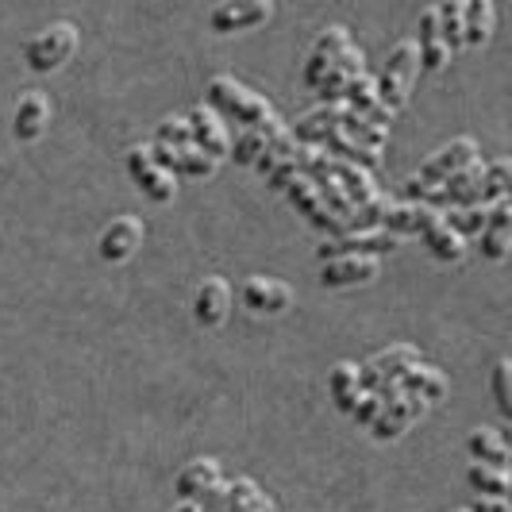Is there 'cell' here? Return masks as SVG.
<instances>
[{"label": "cell", "instance_id": "6da1fadb", "mask_svg": "<svg viewBox=\"0 0 512 512\" xmlns=\"http://www.w3.org/2000/svg\"><path fill=\"white\" fill-rule=\"evenodd\" d=\"M208 101H212V108H220L224 116L239 120L243 128L262 131L266 139L285 135V124L278 120V112L270 108V101H266L262 93H255L251 85L235 81V77H228V74L212 77V81H208Z\"/></svg>", "mask_w": 512, "mask_h": 512}, {"label": "cell", "instance_id": "7a4b0ae2", "mask_svg": "<svg viewBox=\"0 0 512 512\" xmlns=\"http://www.w3.org/2000/svg\"><path fill=\"white\" fill-rule=\"evenodd\" d=\"M416 70H420V54H416V43H412V39H405V43H397V47L389 51V58H385L382 74L374 77L378 101H382L385 108H389V112L405 108Z\"/></svg>", "mask_w": 512, "mask_h": 512}, {"label": "cell", "instance_id": "3957f363", "mask_svg": "<svg viewBox=\"0 0 512 512\" xmlns=\"http://www.w3.org/2000/svg\"><path fill=\"white\" fill-rule=\"evenodd\" d=\"M77 51V27L58 20V24L43 27L39 35H31L24 43V62L35 74H51L62 62H70V54Z\"/></svg>", "mask_w": 512, "mask_h": 512}, {"label": "cell", "instance_id": "277c9868", "mask_svg": "<svg viewBox=\"0 0 512 512\" xmlns=\"http://www.w3.org/2000/svg\"><path fill=\"white\" fill-rule=\"evenodd\" d=\"M470 162H478V143H474V139H451L447 147H439V151L432 154L416 174H412V181H416V185H424V193H428V189L443 185L451 174L466 170ZM420 201H424V197H420Z\"/></svg>", "mask_w": 512, "mask_h": 512}, {"label": "cell", "instance_id": "5b68a950", "mask_svg": "<svg viewBox=\"0 0 512 512\" xmlns=\"http://www.w3.org/2000/svg\"><path fill=\"white\" fill-rule=\"evenodd\" d=\"M401 239L389 235V231H359V235H339V239H324L316 247L320 262H332V258H382L397 247Z\"/></svg>", "mask_w": 512, "mask_h": 512}, {"label": "cell", "instance_id": "8992f818", "mask_svg": "<svg viewBox=\"0 0 512 512\" xmlns=\"http://www.w3.org/2000/svg\"><path fill=\"white\" fill-rule=\"evenodd\" d=\"M420 362V351L416 347H389L382 355H374L370 362H362L359 366V385L362 393H374V389H382V385H393L409 366Z\"/></svg>", "mask_w": 512, "mask_h": 512}, {"label": "cell", "instance_id": "52a82bcc", "mask_svg": "<svg viewBox=\"0 0 512 512\" xmlns=\"http://www.w3.org/2000/svg\"><path fill=\"white\" fill-rule=\"evenodd\" d=\"M274 16V4L270 0H231L208 12V27L216 35H231V31H251V27L266 24Z\"/></svg>", "mask_w": 512, "mask_h": 512}, {"label": "cell", "instance_id": "ba28073f", "mask_svg": "<svg viewBox=\"0 0 512 512\" xmlns=\"http://www.w3.org/2000/svg\"><path fill=\"white\" fill-rule=\"evenodd\" d=\"M128 174H131V181L151 197L154 205H166V201H174V193H178V178H174L170 170H158L151 162V154H147V147H131L128 151Z\"/></svg>", "mask_w": 512, "mask_h": 512}, {"label": "cell", "instance_id": "9c48e42d", "mask_svg": "<svg viewBox=\"0 0 512 512\" xmlns=\"http://www.w3.org/2000/svg\"><path fill=\"white\" fill-rule=\"evenodd\" d=\"M143 235H147V228H143L139 216H116V220L101 231L97 251H101L104 262H124V258H131L143 247Z\"/></svg>", "mask_w": 512, "mask_h": 512}, {"label": "cell", "instance_id": "30bf717a", "mask_svg": "<svg viewBox=\"0 0 512 512\" xmlns=\"http://www.w3.org/2000/svg\"><path fill=\"white\" fill-rule=\"evenodd\" d=\"M285 197L293 201V208L305 216L312 228L328 231V239H339V235H343V224H339L332 212L324 208V201L316 197V189H312V181H308V178H301V174H297V178L285 185Z\"/></svg>", "mask_w": 512, "mask_h": 512}, {"label": "cell", "instance_id": "8fae6325", "mask_svg": "<svg viewBox=\"0 0 512 512\" xmlns=\"http://www.w3.org/2000/svg\"><path fill=\"white\" fill-rule=\"evenodd\" d=\"M189 131H193V147L197 151H205L208 158H224V154L231 151V135H228V128H224V120L212 112V108H205V104H197L189 116Z\"/></svg>", "mask_w": 512, "mask_h": 512}, {"label": "cell", "instance_id": "7c38bea8", "mask_svg": "<svg viewBox=\"0 0 512 512\" xmlns=\"http://www.w3.org/2000/svg\"><path fill=\"white\" fill-rule=\"evenodd\" d=\"M428 412V401H420V397H397V401H389L382 412H378V420L370 424V432H374V439H397V436H405L412 424L420 420Z\"/></svg>", "mask_w": 512, "mask_h": 512}, {"label": "cell", "instance_id": "4fadbf2b", "mask_svg": "<svg viewBox=\"0 0 512 512\" xmlns=\"http://www.w3.org/2000/svg\"><path fill=\"white\" fill-rule=\"evenodd\" d=\"M339 104H347L351 112H359V116H366L370 124H378V128H385V131H389V124H393V112L378 101V89H374V77L370 74L351 77L347 89L339 93Z\"/></svg>", "mask_w": 512, "mask_h": 512}, {"label": "cell", "instance_id": "5bb4252c", "mask_svg": "<svg viewBox=\"0 0 512 512\" xmlns=\"http://www.w3.org/2000/svg\"><path fill=\"white\" fill-rule=\"evenodd\" d=\"M378 270H382V258H332V262H320V285L347 289V285L374 282Z\"/></svg>", "mask_w": 512, "mask_h": 512}, {"label": "cell", "instance_id": "9a60e30c", "mask_svg": "<svg viewBox=\"0 0 512 512\" xmlns=\"http://www.w3.org/2000/svg\"><path fill=\"white\" fill-rule=\"evenodd\" d=\"M228 308H231V289L224 278H205L197 285L193 293V320L201 328H220L228 320Z\"/></svg>", "mask_w": 512, "mask_h": 512}, {"label": "cell", "instance_id": "2e32d148", "mask_svg": "<svg viewBox=\"0 0 512 512\" xmlns=\"http://www.w3.org/2000/svg\"><path fill=\"white\" fill-rule=\"evenodd\" d=\"M239 301L251 308V312H285V308L293 305V289L278 278H247L243 289H239Z\"/></svg>", "mask_w": 512, "mask_h": 512}, {"label": "cell", "instance_id": "e0dca14e", "mask_svg": "<svg viewBox=\"0 0 512 512\" xmlns=\"http://www.w3.org/2000/svg\"><path fill=\"white\" fill-rule=\"evenodd\" d=\"M47 124H51V101H47V93H39V89L24 93L20 104H16V112H12V135L31 143V139H39L47 131Z\"/></svg>", "mask_w": 512, "mask_h": 512}, {"label": "cell", "instance_id": "ac0fdd59", "mask_svg": "<svg viewBox=\"0 0 512 512\" xmlns=\"http://www.w3.org/2000/svg\"><path fill=\"white\" fill-rule=\"evenodd\" d=\"M482 239V255L489 262H501L509 255V239H512V205L509 201H497L486 208V231L478 235Z\"/></svg>", "mask_w": 512, "mask_h": 512}, {"label": "cell", "instance_id": "d6986e66", "mask_svg": "<svg viewBox=\"0 0 512 512\" xmlns=\"http://www.w3.org/2000/svg\"><path fill=\"white\" fill-rule=\"evenodd\" d=\"M436 216H443V212H436V208L428 205H416V201H393L389 212L382 216V231L397 235V239L401 235H420Z\"/></svg>", "mask_w": 512, "mask_h": 512}, {"label": "cell", "instance_id": "ffe728a7", "mask_svg": "<svg viewBox=\"0 0 512 512\" xmlns=\"http://www.w3.org/2000/svg\"><path fill=\"white\" fill-rule=\"evenodd\" d=\"M339 112H343V104H320V108L305 112V116L289 128L293 143H301V147H320V139L339 128Z\"/></svg>", "mask_w": 512, "mask_h": 512}, {"label": "cell", "instance_id": "44dd1931", "mask_svg": "<svg viewBox=\"0 0 512 512\" xmlns=\"http://www.w3.org/2000/svg\"><path fill=\"white\" fill-rule=\"evenodd\" d=\"M224 482V474H220V462L216 459H193L181 466V474L174 478V493H178L181 501H193V497H201L205 489L220 486Z\"/></svg>", "mask_w": 512, "mask_h": 512}, {"label": "cell", "instance_id": "7402d4cb", "mask_svg": "<svg viewBox=\"0 0 512 512\" xmlns=\"http://www.w3.org/2000/svg\"><path fill=\"white\" fill-rule=\"evenodd\" d=\"M397 389L405 393V397H420V401H439L443 393H447V378H443V370L439 366H428V362H416L409 366L401 378H397Z\"/></svg>", "mask_w": 512, "mask_h": 512}, {"label": "cell", "instance_id": "603a6c76", "mask_svg": "<svg viewBox=\"0 0 512 512\" xmlns=\"http://www.w3.org/2000/svg\"><path fill=\"white\" fill-rule=\"evenodd\" d=\"M493 24H497L493 0H466L462 4V47H482V43H489Z\"/></svg>", "mask_w": 512, "mask_h": 512}, {"label": "cell", "instance_id": "cb8c5ba5", "mask_svg": "<svg viewBox=\"0 0 512 512\" xmlns=\"http://www.w3.org/2000/svg\"><path fill=\"white\" fill-rule=\"evenodd\" d=\"M339 135H347L351 143L366 147L370 154H382L385 143H389V131L378 128V124H370V120L359 116V112H351L347 104H343V112H339Z\"/></svg>", "mask_w": 512, "mask_h": 512}, {"label": "cell", "instance_id": "d4e9b609", "mask_svg": "<svg viewBox=\"0 0 512 512\" xmlns=\"http://www.w3.org/2000/svg\"><path fill=\"white\" fill-rule=\"evenodd\" d=\"M416 43V54H420V66L424 70H443L447 66V47H443V39H439V27H436V12L428 8V12H420V35L412 39Z\"/></svg>", "mask_w": 512, "mask_h": 512}, {"label": "cell", "instance_id": "484cf974", "mask_svg": "<svg viewBox=\"0 0 512 512\" xmlns=\"http://www.w3.org/2000/svg\"><path fill=\"white\" fill-rule=\"evenodd\" d=\"M466 451L474 455V462H486V466H501L509 470V443L497 428H474L466 436Z\"/></svg>", "mask_w": 512, "mask_h": 512}, {"label": "cell", "instance_id": "4316f807", "mask_svg": "<svg viewBox=\"0 0 512 512\" xmlns=\"http://www.w3.org/2000/svg\"><path fill=\"white\" fill-rule=\"evenodd\" d=\"M420 235H424L428 251H432L439 262H459V258L466 255V239L447 228V224H443V216H436V220L420 231Z\"/></svg>", "mask_w": 512, "mask_h": 512}, {"label": "cell", "instance_id": "83f0119b", "mask_svg": "<svg viewBox=\"0 0 512 512\" xmlns=\"http://www.w3.org/2000/svg\"><path fill=\"white\" fill-rule=\"evenodd\" d=\"M512 189V162L509 158H493L486 162V178L478 185V197H482V208L497 205V201H509Z\"/></svg>", "mask_w": 512, "mask_h": 512}, {"label": "cell", "instance_id": "f1b7e54d", "mask_svg": "<svg viewBox=\"0 0 512 512\" xmlns=\"http://www.w3.org/2000/svg\"><path fill=\"white\" fill-rule=\"evenodd\" d=\"M328 389H332V401L343 412L355 409V401L362 397V385H359V366L355 362H335L332 378H328Z\"/></svg>", "mask_w": 512, "mask_h": 512}, {"label": "cell", "instance_id": "f546056e", "mask_svg": "<svg viewBox=\"0 0 512 512\" xmlns=\"http://www.w3.org/2000/svg\"><path fill=\"white\" fill-rule=\"evenodd\" d=\"M432 12H436L443 47H447V54H455L462 47V0H439Z\"/></svg>", "mask_w": 512, "mask_h": 512}, {"label": "cell", "instance_id": "4dcf8cb0", "mask_svg": "<svg viewBox=\"0 0 512 512\" xmlns=\"http://www.w3.org/2000/svg\"><path fill=\"white\" fill-rule=\"evenodd\" d=\"M466 482L478 489V497H505L509 493V470L486 466V462H470Z\"/></svg>", "mask_w": 512, "mask_h": 512}, {"label": "cell", "instance_id": "1f68e13d", "mask_svg": "<svg viewBox=\"0 0 512 512\" xmlns=\"http://www.w3.org/2000/svg\"><path fill=\"white\" fill-rule=\"evenodd\" d=\"M216 158H208L205 151H197V147H185V151H174V166H170V174L174 178H212L216 174Z\"/></svg>", "mask_w": 512, "mask_h": 512}, {"label": "cell", "instance_id": "d6a6232c", "mask_svg": "<svg viewBox=\"0 0 512 512\" xmlns=\"http://www.w3.org/2000/svg\"><path fill=\"white\" fill-rule=\"evenodd\" d=\"M443 224L462 239H478L486 231V208H447Z\"/></svg>", "mask_w": 512, "mask_h": 512}, {"label": "cell", "instance_id": "836d02e7", "mask_svg": "<svg viewBox=\"0 0 512 512\" xmlns=\"http://www.w3.org/2000/svg\"><path fill=\"white\" fill-rule=\"evenodd\" d=\"M154 143L158 147H170V151H185L193 147V131H189V120L185 116H166L158 131H154Z\"/></svg>", "mask_w": 512, "mask_h": 512}, {"label": "cell", "instance_id": "e575fe53", "mask_svg": "<svg viewBox=\"0 0 512 512\" xmlns=\"http://www.w3.org/2000/svg\"><path fill=\"white\" fill-rule=\"evenodd\" d=\"M270 143H274V139H266V135H262V131H243V135H235V139H231V158H235V162H243V166H255L258 158H262V151H266V147H270Z\"/></svg>", "mask_w": 512, "mask_h": 512}, {"label": "cell", "instance_id": "d590c367", "mask_svg": "<svg viewBox=\"0 0 512 512\" xmlns=\"http://www.w3.org/2000/svg\"><path fill=\"white\" fill-rule=\"evenodd\" d=\"M489 389H493L497 412L509 420V416H512V362L509 359L493 362V378H489Z\"/></svg>", "mask_w": 512, "mask_h": 512}, {"label": "cell", "instance_id": "8d00e7d4", "mask_svg": "<svg viewBox=\"0 0 512 512\" xmlns=\"http://www.w3.org/2000/svg\"><path fill=\"white\" fill-rule=\"evenodd\" d=\"M351 47V31L347 27H328V31H320V39H316V47L312 51L316 54H324V58H335V54H343Z\"/></svg>", "mask_w": 512, "mask_h": 512}, {"label": "cell", "instance_id": "74e56055", "mask_svg": "<svg viewBox=\"0 0 512 512\" xmlns=\"http://www.w3.org/2000/svg\"><path fill=\"white\" fill-rule=\"evenodd\" d=\"M382 409L385 405H382V397H378V393H362L359 401H355V409H351V416H355L359 424H374Z\"/></svg>", "mask_w": 512, "mask_h": 512}, {"label": "cell", "instance_id": "f35d334b", "mask_svg": "<svg viewBox=\"0 0 512 512\" xmlns=\"http://www.w3.org/2000/svg\"><path fill=\"white\" fill-rule=\"evenodd\" d=\"M297 174H301V166H297V154H293V158L278 162V166L266 174V181H270V189H282V193H285V185L297 178Z\"/></svg>", "mask_w": 512, "mask_h": 512}, {"label": "cell", "instance_id": "ab89813d", "mask_svg": "<svg viewBox=\"0 0 512 512\" xmlns=\"http://www.w3.org/2000/svg\"><path fill=\"white\" fill-rule=\"evenodd\" d=\"M328 66H332V58H324V54H308V62H305V70H301V77H305V85L308 89H316L320 81H324V74H328Z\"/></svg>", "mask_w": 512, "mask_h": 512}, {"label": "cell", "instance_id": "60d3db41", "mask_svg": "<svg viewBox=\"0 0 512 512\" xmlns=\"http://www.w3.org/2000/svg\"><path fill=\"white\" fill-rule=\"evenodd\" d=\"M466 512H512L509 497H478Z\"/></svg>", "mask_w": 512, "mask_h": 512}, {"label": "cell", "instance_id": "b9f144b4", "mask_svg": "<svg viewBox=\"0 0 512 512\" xmlns=\"http://www.w3.org/2000/svg\"><path fill=\"white\" fill-rule=\"evenodd\" d=\"M243 512H274V505H270L266 497H258V501H251V505H247Z\"/></svg>", "mask_w": 512, "mask_h": 512}, {"label": "cell", "instance_id": "7bdbcfd3", "mask_svg": "<svg viewBox=\"0 0 512 512\" xmlns=\"http://www.w3.org/2000/svg\"><path fill=\"white\" fill-rule=\"evenodd\" d=\"M174 512H205V509H201V501H181V505H174Z\"/></svg>", "mask_w": 512, "mask_h": 512}, {"label": "cell", "instance_id": "ee69618b", "mask_svg": "<svg viewBox=\"0 0 512 512\" xmlns=\"http://www.w3.org/2000/svg\"><path fill=\"white\" fill-rule=\"evenodd\" d=\"M455 512H466V509H455Z\"/></svg>", "mask_w": 512, "mask_h": 512}]
</instances>
